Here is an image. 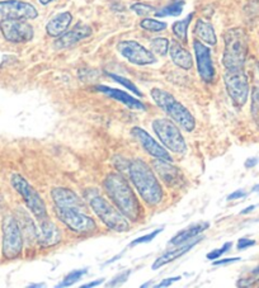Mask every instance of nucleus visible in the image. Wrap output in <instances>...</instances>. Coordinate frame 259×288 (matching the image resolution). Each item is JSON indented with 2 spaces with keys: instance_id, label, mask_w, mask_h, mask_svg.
I'll return each instance as SVG.
<instances>
[{
  "instance_id": "ea45409f",
  "label": "nucleus",
  "mask_w": 259,
  "mask_h": 288,
  "mask_svg": "<svg viewBox=\"0 0 259 288\" xmlns=\"http://www.w3.org/2000/svg\"><path fill=\"white\" fill-rule=\"evenodd\" d=\"M104 282V278H100V279H95L93 280V282L90 283H87V284L83 285V288H90V287H95V285H99L100 283Z\"/></svg>"
},
{
  "instance_id": "7ed1b4c3",
  "label": "nucleus",
  "mask_w": 259,
  "mask_h": 288,
  "mask_svg": "<svg viewBox=\"0 0 259 288\" xmlns=\"http://www.w3.org/2000/svg\"><path fill=\"white\" fill-rule=\"evenodd\" d=\"M152 98L153 101L155 102V104H157L160 109H163V111L172 118V121H174L175 124L179 125L184 131L191 132L195 130V117H193L192 114H191V112L188 111L180 102H178L172 94H169V93L165 92V90L159 89V88H154V89L152 90Z\"/></svg>"
},
{
  "instance_id": "72a5a7b5",
  "label": "nucleus",
  "mask_w": 259,
  "mask_h": 288,
  "mask_svg": "<svg viewBox=\"0 0 259 288\" xmlns=\"http://www.w3.org/2000/svg\"><path fill=\"white\" fill-rule=\"evenodd\" d=\"M130 274H131V270L130 269L125 270V272H121L120 274L116 275V277L113 278L109 283H107V287H116V285H118V284H122V283H125L126 280L128 279Z\"/></svg>"
},
{
  "instance_id": "f704fd0d",
  "label": "nucleus",
  "mask_w": 259,
  "mask_h": 288,
  "mask_svg": "<svg viewBox=\"0 0 259 288\" xmlns=\"http://www.w3.org/2000/svg\"><path fill=\"white\" fill-rule=\"evenodd\" d=\"M231 246H233V244H231V242H226V244H224L223 248H220V249H216V250H213V252L208 253L207 259L216 260L218 257H221L224 253H226L229 249H231Z\"/></svg>"
},
{
  "instance_id": "20e7f679",
  "label": "nucleus",
  "mask_w": 259,
  "mask_h": 288,
  "mask_svg": "<svg viewBox=\"0 0 259 288\" xmlns=\"http://www.w3.org/2000/svg\"><path fill=\"white\" fill-rule=\"evenodd\" d=\"M248 54V39L241 28L229 29L225 33V51L223 62L226 70L243 69Z\"/></svg>"
},
{
  "instance_id": "c85d7f7f",
  "label": "nucleus",
  "mask_w": 259,
  "mask_h": 288,
  "mask_svg": "<svg viewBox=\"0 0 259 288\" xmlns=\"http://www.w3.org/2000/svg\"><path fill=\"white\" fill-rule=\"evenodd\" d=\"M140 26H141V28L146 29L149 32H162L167 28V23L165 22H160L152 18H146L144 21H141Z\"/></svg>"
},
{
  "instance_id": "f3484780",
  "label": "nucleus",
  "mask_w": 259,
  "mask_h": 288,
  "mask_svg": "<svg viewBox=\"0 0 259 288\" xmlns=\"http://www.w3.org/2000/svg\"><path fill=\"white\" fill-rule=\"evenodd\" d=\"M92 34V28L87 24L78 23L77 26L72 29H70L69 32H65L64 34L59 37L56 42H55V47L56 49H67V47L72 46V45L78 44L82 39L87 38Z\"/></svg>"
},
{
  "instance_id": "39448f33",
  "label": "nucleus",
  "mask_w": 259,
  "mask_h": 288,
  "mask_svg": "<svg viewBox=\"0 0 259 288\" xmlns=\"http://www.w3.org/2000/svg\"><path fill=\"white\" fill-rule=\"evenodd\" d=\"M89 203L94 214L99 217V220L105 226L116 232L128 231L130 224H128L127 219L118 211L117 207H113L107 199L97 194L89 199Z\"/></svg>"
},
{
  "instance_id": "7c9ffc66",
  "label": "nucleus",
  "mask_w": 259,
  "mask_h": 288,
  "mask_svg": "<svg viewBox=\"0 0 259 288\" xmlns=\"http://www.w3.org/2000/svg\"><path fill=\"white\" fill-rule=\"evenodd\" d=\"M109 76L112 77V79L115 80L116 83H118V84L123 85L125 88H127V89L131 90V92L134 93V94H136L137 97H142V93L140 92L139 89H137V87L134 84V83L130 81V79H126V77L120 76V75H116V74H109Z\"/></svg>"
},
{
  "instance_id": "b1692460",
  "label": "nucleus",
  "mask_w": 259,
  "mask_h": 288,
  "mask_svg": "<svg viewBox=\"0 0 259 288\" xmlns=\"http://www.w3.org/2000/svg\"><path fill=\"white\" fill-rule=\"evenodd\" d=\"M210 227L208 222H200V224L192 225V226L187 227V229L182 230L180 232H178L172 240H170V244L172 245H180L184 244V242L190 241L193 237H196L197 235H200L201 232H203L205 230H207Z\"/></svg>"
},
{
  "instance_id": "f8f14e48",
  "label": "nucleus",
  "mask_w": 259,
  "mask_h": 288,
  "mask_svg": "<svg viewBox=\"0 0 259 288\" xmlns=\"http://www.w3.org/2000/svg\"><path fill=\"white\" fill-rule=\"evenodd\" d=\"M117 51L131 64L139 65V66L152 65L157 62V57L150 50L145 49L142 45L136 41H132V39L118 42Z\"/></svg>"
},
{
  "instance_id": "4c0bfd02",
  "label": "nucleus",
  "mask_w": 259,
  "mask_h": 288,
  "mask_svg": "<svg viewBox=\"0 0 259 288\" xmlns=\"http://www.w3.org/2000/svg\"><path fill=\"white\" fill-rule=\"evenodd\" d=\"M239 260H240V258H226V259L216 260V262H213V265H226L230 264V263L239 262Z\"/></svg>"
},
{
  "instance_id": "a211bd4d",
  "label": "nucleus",
  "mask_w": 259,
  "mask_h": 288,
  "mask_svg": "<svg viewBox=\"0 0 259 288\" xmlns=\"http://www.w3.org/2000/svg\"><path fill=\"white\" fill-rule=\"evenodd\" d=\"M60 240H61V232L59 227L49 219L41 220L40 231H37V242L42 246L49 248L59 244Z\"/></svg>"
},
{
  "instance_id": "423d86ee",
  "label": "nucleus",
  "mask_w": 259,
  "mask_h": 288,
  "mask_svg": "<svg viewBox=\"0 0 259 288\" xmlns=\"http://www.w3.org/2000/svg\"><path fill=\"white\" fill-rule=\"evenodd\" d=\"M55 214L57 219L75 234L89 235L97 230V224L94 220L88 215L83 214L82 210L74 209V207L55 206Z\"/></svg>"
},
{
  "instance_id": "412c9836",
  "label": "nucleus",
  "mask_w": 259,
  "mask_h": 288,
  "mask_svg": "<svg viewBox=\"0 0 259 288\" xmlns=\"http://www.w3.org/2000/svg\"><path fill=\"white\" fill-rule=\"evenodd\" d=\"M72 21V16L69 12L57 14L46 24V32L51 37H60L67 31Z\"/></svg>"
},
{
  "instance_id": "f03ea898",
  "label": "nucleus",
  "mask_w": 259,
  "mask_h": 288,
  "mask_svg": "<svg viewBox=\"0 0 259 288\" xmlns=\"http://www.w3.org/2000/svg\"><path fill=\"white\" fill-rule=\"evenodd\" d=\"M128 175L140 197L150 206H158L163 199V189L159 180L149 165L140 159L128 164Z\"/></svg>"
},
{
  "instance_id": "79ce46f5",
  "label": "nucleus",
  "mask_w": 259,
  "mask_h": 288,
  "mask_svg": "<svg viewBox=\"0 0 259 288\" xmlns=\"http://www.w3.org/2000/svg\"><path fill=\"white\" fill-rule=\"evenodd\" d=\"M254 209H255V206H249L248 209H245V210H243V211H241V215H246V214H249V212L253 211Z\"/></svg>"
},
{
  "instance_id": "de8ad7c7",
  "label": "nucleus",
  "mask_w": 259,
  "mask_h": 288,
  "mask_svg": "<svg viewBox=\"0 0 259 288\" xmlns=\"http://www.w3.org/2000/svg\"><path fill=\"white\" fill-rule=\"evenodd\" d=\"M258 66H259V65H258Z\"/></svg>"
},
{
  "instance_id": "dca6fc26",
  "label": "nucleus",
  "mask_w": 259,
  "mask_h": 288,
  "mask_svg": "<svg viewBox=\"0 0 259 288\" xmlns=\"http://www.w3.org/2000/svg\"><path fill=\"white\" fill-rule=\"evenodd\" d=\"M153 168H154L155 172L158 173V175L160 177V179L165 183L169 187H174L180 183L182 179V173L178 169L177 167L170 164V161H165V160L157 159L153 161Z\"/></svg>"
},
{
  "instance_id": "aec40b11",
  "label": "nucleus",
  "mask_w": 259,
  "mask_h": 288,
  "mask_svg": "<svg viewBox=\"0 0 259 288\" xmlns=\"http://www.w3.org/2000/svg\"><path fill=\"white\" fill-rule=\"evenodd\" d=\"M95 89H97L98 92L103 93V94L108 95L109 98L115 99V101L117 102H121V103L127 106L130 109H135V111H145V106L141 103V102L135 99L134 97H131L130 94L123 92V90L104 87V85H98V87H95Z\"/></svg>"
},
{
  "instance_id": "c9c22d12",
  "label": "nucleus",
  "mask_w": 259,
  "mask_h": 288,
  "mask_svg": "<svg viewBox=\"0 0 259 288\" xmlns=\"http://www.w3.org/2000/svg\"><path fill=\"white\" fill-rule=\"evenodd\" d=\"M253 245H255V241H254V240L240 239L238 241V249L239 250H244V249H246V248L253 246Z\"/></svg>"
},
{
  "instance_id": "a19ab883",
  "label": "nucleus",
  "mask_w": 259,
  "mask_h": 288,
  "mask_svg": "<svg viewBox=\"0 0 259 288\" xmlns=\"http://www.w3.org/2000/svg\"><path fill=\"white\" fill-rule=\"evenodd\" d=\"M258 164V159L256 157H251V159H248L245 161V168H253V167H255V165Z\"/></svg>"
},
{
  "instance_id": "5701e85b",
  "label": "nucleus",
  "mask_w": 259,
  "mask_h": 288,
  "mask_svg": "<svg viewBox=\"0 0 259 288\" xmlns=\"http://www.w3.org/2000/svg\"><path fill=\"white\" fill-rule=\"evenodd\" d=\"M200 242V239L198 240H195V241H192L191 244H187L184 245V246H179L177 248V249L174 250H169V252L164 253L163 255H160L159 258H158L157 260L154 262V264H153V269H159V268L164 267V265L169 264V263L174 262L175 259H178V258L183 257V255L186 254V253L190 252L191 249H192L193 246H196V245Z\"/></svg>"
},
{
  "instance_id": "2f4dec72",
  "label": "nucleus",
  "mask_w": 259,
  "mask_h": 288,
  "mask_svg": "<svg viewBox=\"0 0 259 288\" xmlns=\"http://www.w3.org/2000/svg\"><path fill=\"white\" fill-rule=\"evenodd\" d=\"M162 231H163V229H157L153 232H150V234L144 235V236H141V237H137L136 240H134V241L130 244V246H136V245H139V244H145V242L153 241V240H154L155 237H157Z\"/></svg>"
},
{
  "instance_id": "58836bf2",
  "label": "nucleus",
  "mask_w": 259,
  "mask_h": 288,
  "mask_svg": "<svg viewBox=\"0 0 259 288\" xmlns=\"http://www.w3.org/2000/svg\"><path fill=\"white\" fill-rule=\"evenodd\" d=\"M246 193L244 192L243 189H239V190H235L234 193H231L230 196L228 197L229 201H234V199H239V198H243V197H245Z\"/></svg>"
},
{
  "instance_id": "9d476101",
  "label": "nucleus",
  "mask_w": 259,
  "mask_h": 288,
  "mask_svg": "<svg viewBox=\"0 0 259 288\" xmlns=\"http://www.w3.org/2000/svg\"><path fill=\"white\" fill-rule=\"evenodd\" d=\"M224 80L233 103L238 107L244 106L249 95V84L243 69L228 70Z\"/></svg>"
},
{
  "instance_id": "4468645a",
  "label": "nucleus",
  "mask_w": 259,
  "mask_h": 288,
  "mask_svg": "<svg viewBox=\"0 0 259 288\" xmlns=\"http://www.w3.org/2000/svg\"><path fill=\"white\" fill-rule=\"evenodd\" d=\"M193 49L196 52V60H197L198 74L201 79L206 83H211L215 77V69H213L212 57H211V51L206 45H203L201 41L193 42Z\"/></svg>"
},
{
  "instance_id": "2eb2a0df",
  "label": "nucleus",
  "mask_w": 259,
  "mask_h": 288,
  "mask_svg": "<svg viewBox=\"0 0 259 288\" xmlns=\"http://www.w3.org/2000/svg\"><path fill=\"white\" fill-rule=\"evenodd\" d=\"M132 136L137 140V141L141 144V146L144 147L145 151L147 152L152 156L157 157V159H162L165 160V161H173L172 156H170L169 152L164 149L160 144H158L144 129L141 127H134L132 129Z\"/></svg>"
},
{
  "instance_id": "9b49d317",
  "label": "nucleus",
  "mask_w": 259,
  "mask_h": 288,
  "mask_svg": "<svg viewBox=\"0 0 259 288\" xmlns=\"http://www.w3.org/2000/svg\"><path fill=\"white\" fill-rule=\"evenodd\" d=\"M0 31L4 38L13 44H24L33 38V27L27 19H2Z\"/></svg>"
},
{
  "instance_id": "a18cd8bd",
  "label": "nucleus",
  "mask_w": 259,
  "mask_h": 288,
  "mask_svg": "<svg viewBox=\"0 0 259 288\" xmlns=\"http://www.w3.org/2000/svg\"><path fill=\"white\" fill-rule=\"evenodd\" d=\"M253 190L254 192H259V185H255V187L253 188Z\"/></svg>"
},
{
  "instance_id": "ddd939ff",
  "label": "nucleus",
  "mask_w": 259,
  "mask_h": 288,
  "mask_svg": "<svg viewBox=\"0 0 259 288\" xmlns=\"http://www.w3.org/2000/svg\"><path fill=\"white\" fill-rule=\"evenodd\" d=\"M39 16L32 4L21 0L0 2V21L2 19H34Z\"/></svg>"
},
{
  "instance_id": "f257e3e1",
  "label": "nucleus",
  "mask_w": 259,
  "mask_h": 288,
  "mask_svg": "<svg viewBox=\"0 0 259 288\" xmlns=\"http://www.w3.org/2000/svg\"><path fill=\"white\" fill-rule=\"evenodd\" d=\"M103 185L108 197L117 207L118 211L132 222L139 221L142 212L141 204L127 180L118 173H112L107 175Z\"/></svg>"
},
{
  "instance_id": "c03bdc74",
  "label": "nucleus",
  "mask_w": 259,
  "mask_h": 288,
  "mask_svg": "<svg viewBox=\"0 0 259 288\" xmlns=\"http://www.w3.org/2000/svg\"><path fill=\"white\" fill-rule=\"evenodd\" d=\"M45 284H42V283H40V284H29V287H44Z\"/></svg>"
},
{
  "instance_id": "49530a36",
  "label": "nucleus",
  "mask_w": 259,
  "mask_h": 288,
  "mask_svg": "<svg viewBox=\"0 0 259 288\" xmlns=\"http://www.w3.org/2000/svg\"><path fill=\"white\" fill-rule=\"evenodd\" d=\"M253 273H254V274H256V273H259V267L255 268V269L253 270Z\"/></svg>"
},
{
  "instance_id": "cd10ccee",
  "label": "nucleus",
  "mask_w": 259,
  "mask_h": 288,
  "mask_svg": "<svg viewBox=\"0 0 259 288\" xmlns=\"http://www.w3.org/2000/svg\"><path fill=\"white\" fill-rule=\"evenodd\" d=\"M169 41L164 37H158L150 42V47H152L153 52L160 55V56H165L169 52Z\"/></svg>"
},
{
  "instance_id": "a878e982",
  "label": "nucleus",
  "mask_w": 259,
  "mask_h": 288,
  "mask_svg": "<svg viewBox=\"0 0 259 288\" xmlns=\"http://www.w3.org/2000/svg\"><path fill=\"white\" fill-rule=\"evenodd\" d=\"M192 18H193V14H190V16H188L186 19H183V21H179V22H175V23L173 24V33H174V36L177 37L178 39H180V41H183V42L187 41L188 26H190Z\"/></svg>"
},
{
  "instance_id": "bb28decb",
  "label": "nucleus",
  "mask_w": 259,
  "mask_h": 288,
  "mask_svg": "<svg viewBox=\"0 0 259 288\" xmlns=\"http://www.w3.org/2000/svg\"><path fill=\"white\" fill-rule=\"evenodd\" d=\"M183 7H184V3H183V2H175V3L170 4V6L163 8L162 11L155 12V16L157 17H168V16L178 17V16H180V13H182Z\"/></svg>"
},
{
  "instance_id": "4be33fe9",
  "label": "nucleus",
  "mask_w": 259,
  "mask_h": 288,
  "mask_svg": "<svg viewBox=\"0 0 259 288\" xmlns=\"http://www.w3.org/2000/svg\"><path fill=\"white\" fill-rule=\"evenodd\" d=\"M169 54L172 57L173 62H174L177 66H179L180 69L190 70L192 69L193 60L191 56L190 52L177 41H173L169 46Z\"/></svg>"
},
{
  "instance_id": "37998d69",
  "label": "nucleus",
  "mask_w": 259,
  "mask_h": 288,
  "mask_svg": "<svg viewBox=\"0 0 259 288\" xmlns=\"http://www.w3.org/2000/svg\"><path fill=\"white\" fill-rule=\"evenodd\" d=\"M51 2H54V0H40V3L44 4V6H46V4L51 3Z\"/></svg>"
},
{
  "instance_id": "393cba45",
  "label": "nucleus",
  "mask_w": 259,
  "mask_h": 288,
  "mask_svg": "<svg viewBox=\"0 0 259 288\" xmlns=\"http://www.w3.org/2000/svg\"><path fill=\"white\" fill-rule=\"evenodd\" d=\"M195 33L201 41L206 42L208 45H216V41H217L213 27L210 23H207V22L202 21V19H198L197 23H196Z\"/></svg>"
},
{
  "instance_id": "0eeeda50",
  "label": "nucleus",
  "mask_w": 259,
  "mask_h": 288,
  "mask_svg": "<svg viewBox=\"0 0 259 288\" xmlns=\"http://www.w3.org/2000/svg\"><path fill=\"white\" fill-rule=\"evenodd\" d=\"M153 130L160 141L175 154H184L187 150L183 135L174 121L168 118H157L153 122Z\"/></svg>"
},
{
  "instance_id": "c756f323",
  "label": "nucleus",
  "mask_w": 259,
  "mask_h": 288,
  "mask_svg": "<svg viewBox=\"0 0 259 288\" xmlns=\"http://www.w3.org/2000/svg\"><path fill=\"white\" fill-rule=\"evenodd\" d=\"M84 274H85V269L72 270V272H70L69 274H67L66 277L64 278V280H62L61 283H59V284H57L56 287L57 288H62V287H69V285H72V284H74V283H77L78 280H79L80 278H82Z\"/></svg>"
},
{
  "instance_id": "473e14b6",
  "label": "nucleus",
  "mask_w": 259,
  "mask_h": 288,
  "mask_svg": "<svg viewBox=\"0 0 259 288\" xmlns=\"http://www.w3.org/2000/svg\"><path fill=\"white\" fill-rule=\"evenodd\" d=\"M132 11L137 14V16H147V14L155 12V8L152 6H147L144 3H136L131 7Z\"/></svg>"
},
{
  "instance_id": "6e6552de",
  "label": "nucleus",
  "mask_w": 259,
  "mask_h": 288,
  "mask_svg": "<svg viewBox=\"0 0 259 288\" xmlns=\"http://www.w3.org/2000/svg\"><path fill=\"white\" fill-rule=\"evenodd\" d=\"M11 182L12 185L14 187V189H16L17 192L21 194L22 198L24 199V202H26L29 211L36 216V219H39L40 221L47 219L46 204H45L44 199L41 198V196L37 193V190L19 174L12 175Z\"/></svg>"
},
{
  "instance_id": "6ab92c4d",
  "label": "nucleus",
  "mask_w": 259,
  "mask_h": 288,
  "mask_svg": "<svg viewBox=\"0 0 259 288\" xmlns=\"http://www.w3.org/2000/svg\"><path fill=\"white\" fill-rule=\"evenodd\" d=\"M55 206L57 207H74L78 210H84L85 204L79 196L71 189L66 188H54L51 192Z\"/></svg>"
},
{
  "instance_id": "e433bc0d",
  "label": "nucleus",
  "mask_w": 259,
  "mask_h": 288,
  "mask_svg": "<svg viewBox=\"0 0 259 288\" xmlns=\"http://www.w3.org/2000/svg\"><path fill=\"white\" fill-rule=\"evenodd\" d=\"M180 279V277H172V278H167V279H164V280H162L160 283H158L155 287L157 288H163V287H168V285H170L172 284L173 282H177V280H179Z\"/></svg>"
},
{
  "instance_id": "1a4fd4ad",
  "label": "nucleus",
  "mask_w": 259,
  "mask_h": 288,
  "mask_svg": "<svg viewBox=\"0 0 259 288\" xmlns=\"http://www.w3.org/2000/svg\"><path fill=\"white\" fill-rule=\"evenodd\" d=\"M3 255L6 259H16L23 249V237L19 224L13 216H7L3 221Z\"/></svg>"
}]
</instances>
